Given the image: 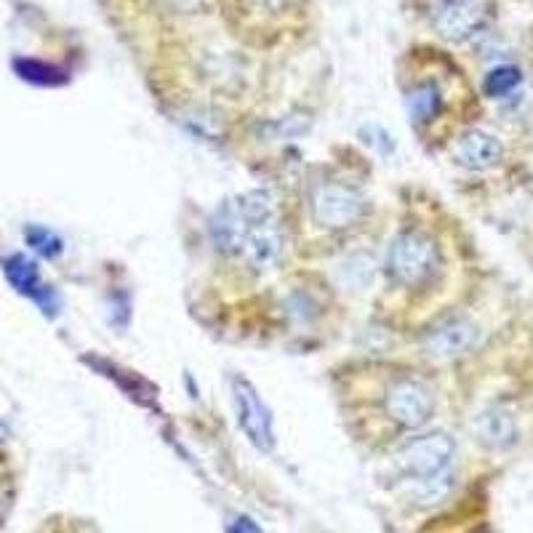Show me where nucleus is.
<instances>
[{
    "instance_id": "8",
    "label": "nucleus",
    "mask_w": 533,
    "mask_h": 533,
    "mask_svg": "<svg viewBox=\"0 0 533 533\" xmlns=\"http://www.w3.org/2000/svg\"><path fill=\"white\" fill-rule=\"evenodd\" d=\"M240 254L246 264L256 272L272 270L283 256V232L272 219L254 224L240 243Z\"/></svg>"
},
{
    "instance_id": "11",
    "label": "nucleus",
    "mask_w": 533,
    "mask_h": 533,
    "mask_svg": "<svg viewBox=\"0 0 533 533\" xmlns=\"http://www.w3.org/2000/svg\"><path fill=\"white\" fill-rule=\"evenodd\" d=\"M3 270H6V278L11 280V286L19 291V294L30 296L35 302L43 307L46 312H51V291L43 286V280L38 275V267L22 254L8 256L6 262H3Z\"/></svg>"
},
{
    "instance_id": "20",
    "label": "nucleus",
    "mask_w": 533,
    "mask_h": 533,
    "mask_svg": "<svg viewBox=\"0 0 533 533\" xmlns=\"http://www.w3.org/2000/svg\"><path fill=\"white\" fill-rule=\"evenodd\" d=\"M230 533H262V528L256 526L251 518H238L230 526Z\"/></svg>"
},
{
    "instance_id": "3",
    "label": "nucleus",
    "mask_w": 533,
    "mask_h": 533,
    "mask_svg": "<svg viewBox=\"0 0 533 533\" xmlns=\"http://www.w3.org/2000/svg\"><path fill=\"white\" fill-rule=\"evenodd\" d=\"M384 411L400 427L416 430L430 422L435 414V392L419 379L403 376V379H395L384 392Z\"/></svg>"
},
{
    "instance_id": "10",
    "label": "nucleus",
    "mask_w": 533,
    "mask_h": 533,
    "mask_svg": "<svg viewBox=\"0 0 533 533\" xmlns=\"http://www.w3.org/2000/svg\"><path fill=\"white\" fill-rule=\"evenodd\" d=\"M504 155L502 142L488 131H467L456 139L454 144V158L459 166L470 168V171H486V168L496 166Z\"/></svg>"
},
{
    "instance_id": "9",
    "label": "nucleus",
    "mask_w": 533,
    "mask_h": 533,
    "mask_svg": "<svg viewBox=\"0 0 533 533\" xmlns=\"http://www.w3.org/2000/svg\"><path fill=\"white\" fill-rule=\"evenodd\" d=\"M475 339H478V331H475L470 320L451 318L446 323H440L435 331H430L427 342H424V350L435 360H451L470 350Z\"/></svg>"
},
{
    "instance_id": "1",
    "label": "nucleus",
    "mask_w": 533,
    "mask_h": 533,
    "mask_svg": "<svg viewBox=\"0 0 533 533\" xmlns=\"http://www.w3.org/2000/svg\"><path fill=\"white\" fill-rule=\"evenodd\" d=\"M438 267L440 251L430 235L408 230L392 240L390 256H387V272H390L392 283L406 288L424 286L427 280L435 278Z\"/></svg>"
},
{
    "instance_id": "4",
    "label": "nucleus",
    "mask_w": 533,
    "mask_h": 533,
    "mask_svg": "<svg viewBox=\"0 0 533 533\" xmlns=\"http://www.w3.org/2000/svg\"><path fill=\"white\" fill-rule=\"evenodd\" d=\"M456 443L446 432H432L422 438L411 440L403 451H400V467L406 470L411 480H427L446 475L451 462H454Z\"/></svg>"
},
{
    "instance_id": "7",
    "label": "nucleus",
    "mask_w": 533,
    "mask_h": 533,
    "mask_svg": "<svg viewBox=\"0 0 533 533\" xmlns=\"http://www.w3.org/2000/svg\"><path fill=\"white\" fill-rule=\"evenodd\" d=\"M232 392H235V408H238V419L248 440L254 443L259 451L270 454L275 448V432H272V416L259 400L256 390L246 379H235L232 382Z\"/></svg>"
},
{
    "instance_id": "19",
    "label": "nucleus",
    "mask_w": 533,
    "mask_h": 533,
    "mask_svg": "<svg viewBox=\"0 0 533 533\" xmlns=\"http://www.w3.org/2000/svg\"><path fill=\"white\" fill-rule=\"evenodd\" d=\"M160 3H166L174 11H198L203 6V0H160Z\"/></svg>"
},
{
    "instance_id": "21",
    "label": "nucleus",
    "mask_w": 533,
    "mask_h": 533,
    "mask_svg": "<svg viewBox=\"0 0 533 533\" xmlns=\"http://www.w3.org/2000/svg\"><path fill=\"white\" fill-rule=\"evenodd\" d=\"M3 512H6V496L0 491V520H3Z\"/></svg>"
},
{
    "instance_id": "18",
    "label": "nucleus",
    "mask_w": 533,
    "mask_h": 533,
    "mask_svg": "<svg viewBox=\"0 0 533 533\" xmlns=\"http://www.w3.org/2000/svg\"><path fill=\"white\" fill-rule=\"evenodd\" d=\"M24 238H27V243H30L40 256H46V259H56V256L62 254V240L56 238L51 230H46V227H27V230H24Z\"/></svg>"
},
{
    "instance_id": "6",
    "label": "nucleus",
    "mask_w": 533,
    "mask_h": 533,
    "mask_svg": "<svg viewBox=\"0 0 533 533\" xmlns=\"http://www.w3.org/2000/svg\"><path fill=\"white\" fill-rule=\"evenodd\" d=\"M432 22L443 38L462 43L483 30L486 6H483V0H440L432 11Z\"/></svg>"
},
{
    "instance_id": "2",
    "label": "nucleus",
    "mask_w": 533,
    "mask_h": 533,
    "mask_svg": "<svg viewBox=\"0 0 533 533\" xmlns=\"http://www.w3.org/2000/svg\"><path fill=\"white\" fill-rule=\"evenodd\" d=\"M272 216L270 195L262 190L246 192L240 198L224 200L216 208L211 232H214L216 246L224 251H240V243L246 238V232L259 222H267Z\"/></svg>"
},
{
    "instance_id": "13",
    "label": "nucleus",
    "mask_w": 533,
    "mask_h": 533,
    "mask_svg": "<svg viewBox=\"0 0 533 533\" xmlns=\"http://www.w3.org/2000/svg\"><path fill=\"white\" fill-rule=\"evenodd\" d=\"M232 8L248 22L275 24L291 19L296 11V0H232Z\"/></svg>"
},
{
    "instance_id": "17",
    "label": "nucleus",
    "mask_w": 533,
    "mask_h": 533,
    "mask_svg": "<svg viewBox=\"0 0 533 533\" xmlns=\"http://www.w3.org/2000/svg\"><path fill=\"white\" fill-rule=\"evenodd\" d=\"M414 499L422 504H438L440 499H446L451 486H454V480L451 475H438V478H427V480H414Z\"/></svg>"
},
{
    "instance_id": "16",
    "label": "nucleus",
    "mask_w": 533,
    "mask_h": 533,
    "mask_svg": "<svg viewBox=\"0 0 533 533\" xmlns=\"http://www.w3.org/2000/svg\"><path fill=\"white\" fill-rule=\"evenodd\" d=\"M14 70L22 75L24 80H30V83H38V86H54V83H59V75L62 72L54 70L51 64H43L38 62V59H16L14 62Z\"/></svg>"
},
{
    "instance_id": "14",
    "label": "nucleus",
    "mask_w": 533,
    "mask_h": 533,
    "mask_svg": "<svg viewBox=\"0 0 533 533\" xmlns=\"http://www.w3.org/2000/svg\"><path fill=\"white\" fill-rule=\"evenodd\" d=\"M408 115L414 123H430L443 110V91L435 80H422L408 91Z\"/></svg>"
},
{
    "instance_id": "15",
    "label": "nucleus",
    "mask_w": 533,
    "mask_h": 533,
    "mask_svg": "<svg viewBox=\"0 0 533 533\" xmlns=\"http://www.w3.org/2000/svg\"><path fill=\"white\" fill-rule=\"evenodd\" d=\"M523 83V75H520L518 67H512V64H504V67H496V70L488 72L486 88L488 96H494V99H504V96H510L515 88Z\"/></svg>"
},
{
    "instance_id": "5",
    "label": "nucleus",
    "mask_w": 533,
    "mask_h": 533,
    "mask_svg": "<svg viewBox=\"0 0 533 533\" xmlns=\"http://www.w3.org/2000/svg\"><path fill=\"white\" fill-rule=\"evenodd\" d=\"M366 214V200L347 184H323L312 195V219L326 230H347Z\"/></svg>"
},
{
    "instance_id": "12",
    "label": "nucleus",
    "mask_w": 533,
    "mask_h": 533,
    "mask_svg": "<svg viewBox=\"0 0 533 533\" xmlns=\"http://www.w3.org/2000/svg\"><path fill=\"white\" fill-rule=\"evenodd\" d=\"M475 435L483 446L488 448H507L518 438V427L507 411L502 408H488L475 419Z\"/></svg>"
}]
</instances>
